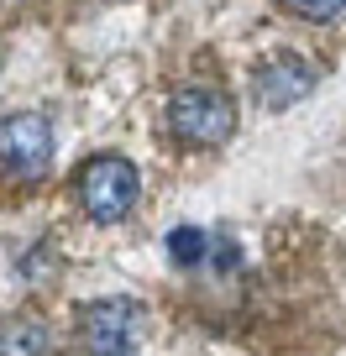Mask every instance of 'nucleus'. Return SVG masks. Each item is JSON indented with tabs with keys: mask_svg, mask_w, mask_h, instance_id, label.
<instances>
[{
	"mask_svg": "<svg viewBox=\"0 0 346 356\" xmlns=\"http://www.w3.org/2000/svg\"><path fill=\"white\" fill-rule=\"evenodd\" d=\"M47 351H53V335H47V325L26 320V314L0 320V356H47Z\"/></svg>",
	"mask_w": 346,
	"mask_h": 356,
	"instance_id": "obj_6",
	"label": "nucleus"
},
{
	"mask_svg": "<svg viewBox=\"0 0 346 356\" xmlns=\"http://www.w3.org/2000/svg\"><path fill=\"white\" fill-rule=\"evenodd\" d=\"M252 89H257V105H262V111H289V105H299L315 89V68L304 63V58L283 53V58H273V63L257 68Z\"/></svg>",
	"mask_w": 346,
	"mask_h": 356,
	"instance_id": "obj_5",
	"label": "nucleus"
},
{
	"mask_svg": "<svg viewBox=\"0 0 346 356\" xmlns=\"http://www.w3.org/2000/svg\"><path fill=\"white\" fill-rule=\"evenodd\" d=\"M136 194H142V178H136V168L126 163V157L105 152V157H90V163L79 168V204H84V215L100 225H116L132 215Z\"/></svg>",
	"mask_w": 346,
	"mask_h": 356,
	"instance_id": "obj_1",
	"label": "nucleus"
},
{
	"mask_svg": "<svg viewBox=\"0 0 346 356\" xmlns=\"http://www.w3.org/2000/svg\"><path fill=\"white\" fill-rule=\"evenodd\" d=\"M79 341L90 356H132L142 341V304L136 299H95L79 309Z\"/></svg>",
	"mask_w": 346,
	"mask_h": 356,
	"instance_id": "obj_3",
	"label": "nucleus"
},
{
	"mask_svg": "<svg viewBox=\"0 0 346 356\" xmlns=\"http://www.w3.org/2000/svg\"><path fill=\"white\" fill-rule=\"evenodd\" d=\"M53 163V131L42 115L22 111L11 121H0V168L16 178H42Z\"/></svg>",
	"mask_w": 346,
	"mask_h": 356,
	"instance_id": "obj_4",
	"label": "nucleus"
},
{
	"mask_svg": "<svg viewBox=\"0 0 346 356\" xmlns=\"http://www.w3.org/2000/svg\"><path fill=\"white\" fill-rule=\"evenodd\" d=\"M168 131L184 147H221L236 131V105L221 89H179L168 100Z\"/></svg>",
	"mask_w": 346,
	"mask_h": 356,
	"instance_id": "obj_2",
	"label": "nucleus"
},
{
	"mask_svg": "<svg viewBox=\"0 0 346 356\" xmlns=\"http://www.w3.org/2000/svg\"><path fill=\"white\" fill-rule=\"evenodd\" d=\"M205 246H210V236L200 231V225H179V231H168V257L179 267H194L205 257Z\"/></svg>",
	"mask_w": 346,
	"mask_h": 356,
	"instance_id": "obj_7",
	"label": "nucleus"
},
{
	"mask_svg": "<svg viewBox=\"0 0 346 356\" xmlns=\"http://www.w3.org/2000/svg\"><path fill=\"white\" fill-rule=\"evenodd\" d=\"M294 16H304V22H331V16L346 11V0H283Z\"/></svg>",
	"mask_w": 346,
	"mask_h": 356,
	"instance_id": "obj_8",
	"label": "nucleus"
}]
</instances>
